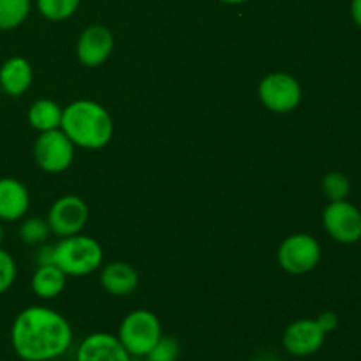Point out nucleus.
Returning <instances> with one entry per match:
<instances>
[{"label":"nucleus","mask_w":361,"mask_h":361,"mask_svg":"<svg viewBox=\"0 0 361 361\" xmlns=\"http://www.w3.org/2000/svg\"><path fill=\"white\" fill-rule=\"evenodd\" d=\"M277 259L282 270L288 274H309L321 261L319 242L307 233H296L281 243L277 250Z\"/></svg>","instance_id":"nucleus-5"},{"label":"nucleus","mask_w":361,"mask_h":361,"mask_svg":"<svg viewBox=\"0 0 361 361\" xmlns=\"http://www.w3.org/2000/svg\"><path fill=\"white\" fill-rule=\"evenodd\" d=\"M35 4L46 20L63 21L76 13L81 0H35Z\"/></svg>","instance_id":"nucleus-19"},{"label":"nucleus","mask_w":361,"mask_h":361,"mask_svg":"<svg viewBox=\"0 0 361 361\" xmlns=\"http://www.w3.org/2000/svg\"><path fill=\"white\" fill-rule=\"evenodd\" d=\"M247 361H263V360H247Z\"/></svg>","instance_id":"nucleus-29"},{"label":"nucleus","mask_w":361,"mask_h":361,"mask_svg":"<svg viewBox=\"0 0 361 361\" xmlns=\"http://www.w3.org/2000/svg\"><path fill=\"white\" fill-rule=\"evenodd\" d=\"M73 328L62 314L32 305L21 310L11 326V345L23 361H51L69 349Z\"/></svg>","instance_id":"nucleus-1"},{"label":"nucleus","mask_w":361,"mask_h":361,"mask_svg":"<svg viewBox=\"0 0 361 361\" xmlns=\"http://www.w3.org/2000/svg\"><path fill=\"white\" fill-rule=\"evenodd\" d=\"M34 71L23 56H11L0 66V90L11 97H20L30 88Z\"/></svg>","instance_id":"nucleus-14"},{"label":"nucleus","mask_w":361,"mask_h":361,"mask_svg":"<svg viewBox=\"0 0 361 361\" xmlns=\"http://www.w3.org/2000/svg\"><path fill=\"white\" fill-rule=\"evenodd\" d=\"M60 129L74 147L99 150L113 137V120L108 109L95 101L81 99L63 108Z\"/></svg>","instance_id":"nucleus-2"},{"label":"nucleus","mask_w":361,"mask_h":361,"mask_svg":"<svg viewBox=\"0 0 361 361\" xmlns=\"http://www.w3.org/2000/svg\"><path fill=\"white\" fill-rule=\"evenodd\" d=\"M63 109L51 99H39L28 108V123L39 133L60 129Z\"/></svg>","instance_id":"nucleus-17"},{"label":"nucleus","mask_w":361,"mask_h":361,"mask_svg":"<svg viewBox=\"0 0 361 361\" xmlns=\"http://www.w3.org/2000/svg\"><path fill=\"white\" fill-rule=\"evenodd\" d=\"M113 51V34L104 25H90L78 39V60L87 67H97L109 59Z\"/></svg>","instance_id":"nucleus-11"},{"label":"nucleus","mask_w":361,"mask_h":361,"mask_svg":"<svg viewBox=\"0 0 361 361\" xmlns=\"http://www.w3.org/2000/svg\"><path fill=\"white\" fill-rule=\"evenodd\" d=\"M32 0H0V30H14L28 18Z\"/></svg>","instance_id":"nucleus-18"},{"label":"nucleus","mask_w":361,"mask_h":361,"mask_svg":"<svg viewBox=\"0 0 361 361\" xmlns=\"http://www.w3.org/2000/svg\"><path fill=\"white\" fill-rule=\"evenodd\" d=\"M326 334L321 330L316 319H296L286 328L282 335V344L289 355L296 358L312 356L323 348Z\"/></svg>","instance_id":"nucleus-10"},{"label":"nucleus","mask_w":361,"mask_h":361,"mask_svg":"<svg viewBox=\"0 0 361 361\" xmlns=\"http://www.w3.org/2000/svg\"><path fill=\"white\" fill-rule=\"evenodd\" d=\"M328 235L338 243H356L361 238V212L348 200L330 201L323 212Z\"/></svg>","instance_id":"nucleus-9"},{"label":"nucleus","mask_w":361,"mask_h":361,"mask_svg":"<svg viewBox=\"0 0 361 361\" xmlns=\"http://www.w3.org/2000/svg\"><path fill=\"white\" fill-rule=\"evenodd\" d=\"M30 207L27 187L16 178H0V221L14 222L25 217Z\"/></svg>","instance_id":"nucleus-13"},{"label":"nucleus","mask_w":361,"mask_h":361,"mask_svg":"<svg viewBox=\"0 0 361 361\" xmlns=\"http://www.w3.org/2000/svg\"><path fill=\"white\" fill-rule=\"evenodd\" d=\"M0 95H2V90H0Z\"/></svg>","instance_id":"nucleus-30"},{"label":"nucleus","mask_w":361,"mask_h":361,"mask_svg":"<svg viewBox=\"0 0 361 361\" xmlns=\"http://www.w3.org/2000/svg\"><path fill=\"white\" fill-rule=\"evenodd\" d=\"M35 164L46 173H62L73 164L74 143L62 129L46 130L39 134L34 143Z\"/></svg>","instance_id":"nucleus-6"},{"label":"nucleus","mask_w":361,"mask_h":361,"mask_svg":"<svg viewBox=\"0 0 361 361\" xmlns=\"http://www.w3.org/2000/svg\"><path fill=\"white\" fill-rule=\"evenodd\" d=\"M67 275L55 264L37 267L32 277V291L42 300H53L66 289Z\"/></svg>","instance_id":"nucleus-16"},{"label":"nucleus","mask_w":361,"mask_h":361,"mask_svg":"<svg viewBox=\"0 0 361 361\" xmlns=\"http://www.w3.org/2000/svg\"><path fill=\"white\" fill-rule=\"evenodd\" d=\"M102 247L92 236H66L53 245V264L59 267L67 277L90 275L102 264Z\"/></svg>","instance_id":"nucleus-3"},{"label":"nucleus","mask_w":361,"mask_h":361,"mask_svg":"<svg viewBox=\"0 0 361 361\" xmlns=\"http://www.w3.org/2000/svg\"><path fill=\"white\" fill-rule=\"evenodd\" d=\"M46 221L51 233L60 238L78 235L88 221V207L76 194H66L51 204Z\"/></svg>","instance_id":"nucleus-8"},{"label":"nucleus","mask_w":361,"mask_h":361,"mask_svg":"<svg viewBox=\"0 0 361 361\" xmlns=\"http://www.w3.org/2000/svg\"><path fill=\"white\" fill-rule=\"evenodd\" d=\"M353 21L361 28V0H351Z\"/></svg>","instance_id":"nucleus-26"},{"label":"nucleus","mask_w":361,"mask_h":361,"mask_svg":"<svg viewBox=\"0 0 361 361\" xmlns=\"http://www.w3.org/2000/svg\"><path fill=\"white\" fill-rule=\"evenodd\" d=\"M16 281V263L7 250L0 249V295L7 293Z\"/></svg>","instance_id":"nucleus-23"},{"label":"nucleus","mask_w":361,"mask_h":361,"mask_svg":"<svg viewBox=\"0 0 361 361\" xmlns=\"http://www.w3.org/2000/svg\"><path fill=\"white\" fill-rule=\"evenodd\" d=\"M101 284L106 293L113 296H129L140 284V274L136 268L123 261H113L102 268Z\"/></svg>","instance_id":"nucleus-15"},{"label":"nucleus","mask_w":361,"mask_h":361,"mask_svg":"<svg viewBox=\"0 0 361 361\" xmlns=\"http://www.w3.org/2000/svg\"><path fill=\"white\" fill-rule=\"evenodd\" d=\"M316 321H317V324L321 326V330H323L326 335L337 330V326H338V316L335 312H331V310L321 312L319 316L316 317Z\"/></svg>","instance_id":"nucleus-24"},{"label":"nucleus","mask_w":361,"mask_h":361,"mask_svg":"<svg viewBox=\"0 0 361 361\" xmlns=\"http://www.w3.org/2000/svg\"><path fill=\"white\" fill-rule=\"evenodd\" d=\"M51 229H49L48 221L39 217H30L27 221L21 222L20 226V238L27 245H37L42 243L49 236Z\"/></svg>","instance_id":"nucleus-21"},{"label":"nucleus","mask_w":361,"mask_h":361,"mask_svg":"<svg viewBox=\"0 0 361 361\" xmlns=\"http://www.w3.org/2000/svg\"><path fill=\"white\" fill-rule=\"evenodd\" d=\"M321 189H323L324 196L330 201H342L348 200L349 190H351V183L344 173L331 171L321 182Z\"/></svg>","instance_id":"nucleus-20"},{"label":"nucleus","mask_w":361,"mask_h":361,"mask_svg":"<svg viewBox=\"0 0 361 361\" xmlns=\"http://www.w3.org/2000/svg\"><path fill=\"white\" fill-rule=\"evenodd\" d=\"M4 240V228H2V221H0V243H2Z\"/></svg>","instance_id":"nucleus-28"},{"label":"nucleus","mask_w":361,"mask_h":361,"mask_svg":"<svg viewBox=\"0 0 361 361\" xmlns=\"http://www.w3.org/2000/svg\"><path fill=\"white\" fill-rule=\"evenodd\" d=\"M76 361H133L116 335L97 331L83 338L76 353Z\"/></svg>","instance_id":"nucleus-12"},{"label":"nucleus","mask_w":361,"mask_h":361,"mask_svg":"<svg viewBox=\"0 0 361 361\" xmlns=\"http://www.w3.org/2000/svg\"><path fill=\"white\" fill-rule=\"evenodd\" d=\"M116 337L130 356L145 358L162 337L161 321L152 310H133L122 319Z\"/></svg>","instance_id":"nucleus-4"},{"label":"nucleus","mask_w":361,"mask_h":361,"mask_svg":"<svg viewBox=\"0 0 361 361\" xmlns=\"http://www.w3.org/2000/svg\"><path fill=\"white\" fill-rule=\"evenodd\" d=\"M35 261H37L39 267L53 264V245H42L35 254Z\"/></svg>","instance_id":"nucleus-25"},{"label":"nucleus","mask_w":361,"mask_h":361,"mask_svg":"<svg viewBox=\"0 0 361 361\" xmlns=\"http://www.w3.org/2000/svg\"><path fill=\"white\" fill-rule=\"evenodd\" d=\"M257 95L270 111L289 113L302 101V87L291 74L271 73L261 80Z\"/></svg>","instance_id":"nucleus-7"},{"label":"nucleus","mask_w":361,"mask_h":361,"mask_svg":"<svg viewBox=\"0 0 361 361\" xmlns=\"http://www.w3.org/2000/svg\"><path fill=\"white\" fill-rule=\"evenodd\" d=\"M221 2H224V4H229V6H238V4H243V2H247V0H221Z\"/></svg>","instance_id":"nucleus-27"},{"label":"nucleus","mask_w":361,"mask_h":361,"mask_svg":"<svg viewBox=\"0 0 361 361\" xmlns=\"http://www.w3.org/2000/svg\"><path fill=\"white\" fill-rule=\"evenodd\" d=\"M147 361H178L180 358V344L171 335H162L157 344L148 353Z\"/></svg>","instance_id":"nucleus-22"}]
</instances>
